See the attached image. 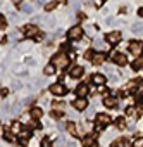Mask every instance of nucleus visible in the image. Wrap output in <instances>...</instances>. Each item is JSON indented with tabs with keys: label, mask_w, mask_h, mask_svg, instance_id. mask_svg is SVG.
<instances>
[{
	"label": "nucleus",
	"mask_w": 143,
	"mask_h": 147,
	"mask_svg": "<svg viewBox=\"0 0 143 147\" xmlns=\"http://www.w3.org/2000/svg\"><path fill=\"white\" fill-rule=\"evenodd\" d=\"M50 64H53L55 67H59V69H64L67 64H69V55H65V54H55L53 57H52V62Z\"/></svg>",
	"instance_id": "obj_1"
},
{
	"label": "nucleus",
	"mask_w": 143,
	"mask_h": 147,
	"mask_svg": "<svg viewBox=\"0 0 143 147\" xmlns=\"http://www.w3.org/2000/svg\"><path fill=\"white\" fill-rule=\"evenodd\" d=\"M86 59L92 61L93 64H102L105 61V54L104 52H88L86 54Z\"/></svg>",
	"instance_id": "obj_2"
},
{
	"label": "nucleus",
	"mask_w": 143,
	"mask_h": 147,
	"mask_svg": "<svg viewBox=\"0 0 143 147\" xmlns=\"http://www.w3.org/2000/svg\"><path fill=\"white\" fill-rule=\"evenodd\" d=\"M129 52H131V57H138L141 52H143V43L141 42H131L129 43Z\"/></svg>",
	"instance_id": "obj_3"
},
{
	"label": "nucleus",
	"mask_w": 143,
	"mask_h": 147,
	"mask_svg": "<svg viewBox=\"0 0 143 147\" xmlns=\"http://www.w3.org/2000/svg\"><path fill=\"white\" fill-rule=\"evenodd\" d=\"M67 36H69V40H80L83 36V28L81 26H73L67 31Z\"/></svg>",
	"instance_id": "obj_4"
},
{
	"label": "nucleus",
	"mask_w": 143,
	"mask_h": 147,
	"mask_svg": "<svg viewBox=\"0 0 143 147\" xmlns=\"http://www.w3.org/2000/svg\"><path fill=\"white\" fill-rule=\"evenodd\" d=\"M23 33H24V36H38L40 35V31L35 24H26L23 28Z\"/></svg>",
	"instance_id": "obj_5"
},
{
	"label": "nucleus",
	"mask_w": 143,
	"mask_h": 147,
	"mask_svg": "<svg viewBox=\"0 0 143 147\" xmlns=\"http://www.w3.org/2000/svg\"><path fill=\"white\" fill-rule=\"evenodd\" d=\"M105 40H107L109 45H116V43L121 42V33H119V31H110V33L105 36Z\"/></svg>",
	"instance_id": "obj_6"
},
{
	"label": "nucleus",
	"mask_w": 143,
	"mask_h": 147,
	"mask_svg": "<svg viewBox=\"0 0 143 147\" xmlns=\"http://www.w3.org/2000/svg\"><path fill=\"white\" fill-rule=\"evenodd\" d=\"M88 92H90L88 83H80L78 88H76V95H78V99H85V97L88 95Z\"/></svg>",
	"instance_id": "obj_7"
},
{
	"label": "nucleus",
	"mask_w": 143,
	"mask_h": 147,
	"mask_svg": "<svg viewBox=\"0 0 143 147\" xmlns=\"http://www.w3.org/2000/svg\"><path fill=\"white\" fill-rule=\"evenodd\" d=\"M50 92L53 95H64L65 94V87H64V83H53L50 87Z\"/></svg>",
	"instance_id": "obj_8"
},
{
	"label": "nucleus",
	"mask_w": 143,
	"mask_h": 147,
	"mask_svg": "<svg viewBox=\"0 0 143 147\" xmlns=\"http://www.w3.org/2000/svg\"><path fill=\"white\" fill-rule=\"evenodd\" d=\"M112 59H114V62H116L117 66H124V64L128 62V57H126L124 54H121V52H116V54L112 55Z\"/></svg>",
	"instance_id": "obj_9"
},
{
	"label": "nucleus",
	"mask_w": 143,
	"mask_h": 147,
	"mask_svg": "<svg viewBox=\"0 0 143 147\" xmlns=\"http://www.w3.org/2000/svg\"><path fill=\"white\" fill-rule=\"evenodd\" d=\"M65 130L73 135V137H78L80 135V128H78V125L76 123H73V121H69L67 125H65Z\"/></svg>",
	"instance_id": "obj_10"
},
{
	"label": "nucleus",
	"mask_w": 143,
	"mask_h": 147,
	"mask_svg": "<svg viewBox=\"0 0 143 147\" xmlns=\"http://www.w3.org/2000/svg\"><path fill=\"white\" fill-rule=\"evenodd\" d=\"M73 106H74V109H78V111H83V109H86V106H88V100H86V99H76V100L73 102Z\"/></svg>",
	"instance_id": "obj_11"
},
{
	"label": "nucleus",
	"mask_w": 143,
	"mask_h": 147,
	"mask_svg": "<svg viewBox=\"0 0 143 147\" xmlns=\"http://www.w3.org/2000/svg\"><path fill=\"white\" fill-rule=\"evenodd\" d=\"M97 123L102 125V126H107V125L110 123V118H109L107 114H98V116H97Z\"/></svg>",
	"instance_id": "obj_12"
},
{
	"label": "nucleus",
	"mask_w": 143,
	"mask_h": 147,
	"mask_svg": "<svg viewBox=\"0 0 143 147\" xmlns=\"http://www.w3.org/2000/svg\"><path fill=\"white\" fill-rule=\"evenodd\" d=\"M92 82H93L95 85H98V87H104V83H105V76H104V75H93Z\"/></svg>",
	"instance_id": "obj_13"
},
{
	"label": "nucleus",
	"mask_w": 143,
	"mask_h": 147,
	"mask_svg": "<svg viewBox=\"0 0 143 147\" xmlns=\"http://www.w3.org/2000/svg\"><path fill=\"white\" fill-rule=\"evenodd\" d=\"M104 106L105 107H116L117 106V99L116 97H105L104 99Z\"/></svg>",
	"instance_id": "obj_14"
},
{
	"label": "nucleus",
	"mask_w": 143,
	"mask_h": 147,
	"mask_svg": "<svg viewBox=\"0 0 143 147\" xmlns=\"http://www.w3.org/2000/svg\"><path fill=\"white\" fill-rule=\"evenodd\" d=\"M71 76H73V78H80V76H83V67L74 66L73 69H71Z\"/></svg>",
	"instance_id": "obj_15"
},
{
	"label": "nucleus",
	"mask_w": 143,
	"mask_h": 147,
	"mask_svg": "<svg viewBox=\"0 0 143 147\" xmlns=\"http://www.w3.org/2000/svg\"><path fill=\"white\" fill-rule=\"evenodd\" d=\"M21 131H23L21 123H17V121H16V123H12V125H11V133H19V135H21Z\"/></svg>",
	"instance_id": "obj_16"
},
{
	"label": "nucleus",
	"mask_w": 143,
	"mask_h": 147,
	"mask_svg": "<svg viewBox=\"0 0 143 147\" xmlns=\"http://www.w3.org/2000/svg\"><path fill=\"white\" fill-rule=\"evenodd\" d=\"M29 135H31V131H29L28 128H26V130H23V131H21V135H19V137H21V144H26V142H28V138H29Z\"/></svg>",
	"instance_id": "obj_17"
},
{
	"label": "nucleus",
	"mask_w": 143,
	"mask_h": 147,
	"mask_svg": "<svg viewBox=\"0 0 143 147\" xmlns=\"http://www.w3.org/2000/svg\"><path fill=\"white\" fill-rule=\"evenodd\" d=\"M83 145H85V147H95V138H93V137H86V138L83 140Z\"/></svg>",
	"instance_id": "obj_18"
},
{
	"label": "nucleus",
	"mask_w": 143,
	"mask_h": 147,
	"mask_svg": "<svg viewBox=\"0 0 143 147\" xmlns=\"http://www.w3.org/2000/svg\"><path fill=\"white\" fill-rule=\"evenodd\" d=\"M31 118H33V119H38V118H41V109H38V107H33V109H31Z\"/></svg>",
	"instance_id": "obj_19"
},
{
	"label": "nucleus",
	"mask_w": 143,
	"mask_h": 147,
	"mask_svg": "<svg viewBox=\"0 0 143 147\" xmlns=\"http://www.w3.org/2000/svg\"><path fill=\"white\" fill-rule=\"evenodd\" d=\"M116 126H117L119 130L126 128V121H124V118H117V119H116Z\"/></svg>",
	"instance_id": "obj_20"
},
{
	"label": "nucleus",
	"mask_w": 143,
	"mask_h": 147,
	"mask_svg": "<svg viewBox=\"0 0 143 147\" xmlns=\"http://www.w3.org/2000/svg\"><path fill=\"white\" fill-rule=\"evenodd\" d=\"M109 43L105 42V43H102V42H95V49H104V50H109Z\"/></svg>",
	"instance_id": "obj_21"
},
{
	"label": "nucleus",
	"mask_w": 143,
	"mask_h": 147,
	"mask_svg": "<svg viewBox=\"0 0 143 147\" xmlns=\"http://www.w3.org/2000/svg\"><path fill=\"white\" fill-rule=\"evenodd\" d=\"M133 31L134 33H143V26H141V23H134V26H133Z\"/></svg>",
	"instance_id": "obj_22"
},
{
	"label": "nucleus",
	"mask_w": 143,
	"mask_h": 147,
	"mask_svg": "<svg viewBox=\"0 0 143 147\" xmlns=\"http://www.w3.org/2000/svg\"><path fill=\"white\" fill-rule=\"evenodd\" d=\"M53 73H55V66L53 64H48L45 67V75H53Z\"/></svg>",
	"instance_id": "obj_23"
},
{
	"label": "nucleus",
	"mask_w": 143,
	"mask_h": 147,
	"mask_svg": "<svg viewBox=\"0 0 143 147\" xmlns=\"http://www.w3.org/2000/svg\"><path fill=\"white\" fill-rule=\"evenodd\" d=\"M55 7H57V2H50V4H47V5H45V11H47V12H50V11H52V9H55Z\"/></svg>",
	"instance_id": "obj_24"
},
{
	"label": "nucleus",
	"mask_w": 143,
	"mask_h": 147,
	"mask_svg": "<svg viewBox=\"0 0 143 147\" xmlns=\"http://www.w3.org/2000/svg\"><path fill=\"white\" fill-rule=\"evenodd\" d=\"M133 147H143V138H136L133 142Z\"/></svg>",
	"instance_id": "obj_25"
},
{
	"label": "nucleus",
	"mask_w": 143,
	"mask_h": 147,
	"mask_svg": "<svg viewBox=\"0 0 143 147\" xmlns=\"http://www.w3.org/2000/svg\"><path fill=\"white\" fill-rule=\"evenodd\" d=\"M141 66H143V61H141V59H138V61H134V64H133V67H134V69H140Z\"/></svg>",
	"instance_id": "obj_26"
},
{
	"label": "nucleus",
	"mask_w": 143,
	"mask_h": 147,
	"mask_svg": "<svg viewBox=\"0 0 143 147\" xmlns=\"http://www.w3.org/2000/svg\"><path fill=\"white\" fill-rule=\"evenodd\" d=\"M41 147H52V142H50V138H43V142H41Z\"/></svg>",
	"instance_id": "obj_27"
},
{
	"label": "nucleus",
	"mask_w": 143,
	"mask_h": 147,
	"mask_svg": "<svg viewBox=\"0 0 143 147\" xmlns=\"http://www.w3.org/2000/svg\"><path fill=\"white\" fill-rule=\"evenodd\" d=\"M126 114H128V116H134V114H136V109H134V107H128Z\"/></svg>",
	"instance_id": "obj_28"
},
{
	"label": "nucleus",
	"mask_w": 143,
	"mask_h": 147,
	"mask_svg": "<svg viewBox=\"0 0 143 147\" xmlns=\"http://www.w3.org/2000/svg\"><path fill=\"white\" fill-rule=\"evenodd\" d=\"M124 145H126L124 140H116V142H114V147H124Z\"/></svg>",
	"instance_id": "obj_29"
},
{
	"label": "nucleus",
	"mask_w": 143,
	"mask_h": 147,
	"mask_svg": "<svg viewBox=\"0 0 143 147\" xmlns=\"http://www.w3.org/2000/svg\"><path fill=\"white\" fill-rule=\"evenodd\" d=\"M23 11L24 12H31V5H23Z\"/></svg>",
	"instance_id": "obj_30"
},
{
	"label": "nucleus",
	"mask_w": 143,
	"mask_h": 147,
	"mask_svg": "<svg viewBox=\"0 0 143 147\" xmlns=\"http://www.w3.org/2000/svg\"><path fill=\"white\" fill-rule=\"evenodd\" d=\"M4 26H5V19L0 16V28H4Z\"/></svg>",
	"instance_id": "obj_31"
},
{
	"label": "nucleus",
	"mask_w": 143,
	"mask_h": 147,
	"mask_svg": "<svg viewBox=\"0 0 143 147\" xmlns=\"http://www.w3.org/2000/svg\"><path fill=\"white\" fill-rule=\"evenodd\" d=\"M95 130H97V131H102V130H104V126H102V125H98V123H97V126H95Z\"/></svg>",
	"instance_id": "obj_32"
}]
</instances>
